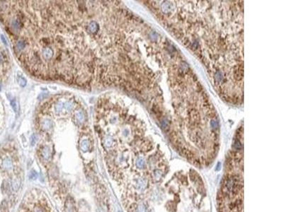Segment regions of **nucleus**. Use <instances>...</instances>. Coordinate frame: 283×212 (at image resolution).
Here are the masks:
<instances>
[{"instance_id":"f257e3e1","label":"nucleus","mask_w":283,"mask_h":212,"mask_svg":"<svg viewBox=\"0 0 283 212\" xmlns=\"http://www.w3.org/2000/svg\"><path fill=\"white\" fill-rule=\"evenodd\" d=\"M6 31L20 62L38 79L81 87L124 85L125 54L118 7L99 28L91 23L92 1H9Z\"/></svg>"},{"instance_id":"f03ea898","label":"nucleus","mask_w":283,"mask_h":212,"mask_svg":"<svg viewBox=\"0 0 283 212\" xmlns=\"http://www.w3.org/2000/svg\"><path fill=\"white\" fill-rule=\"evenodd\" d=\"M227 172L218 194L219 212H243L244 165L242 161L228 160Z\"/></svg>"},{"instance_id":"7ed1b4c3","label":"nucleus","mask_w":283,"mask_h":212,"mask_svg":"<svg viewBox=\"0 0 283 212\" xmlns=\"http://www.w3.org/2000/svg\"><path fill=\"white\" fill-rule=\"evenodd\" d=\"M135 187L138 190H144L147 187V182L142 178H138L135 182Z\"/></svg>"},{"instance_id":"20e7f679","label":"nucleus","mask_w":283,"mask_h":212,"mask_svg":"<svg viewBox=\"0 0 283 212\" xmlns=\"http://www.w3.org/2000/svg\"><path fill=\"white\" fill-rule=\"evenodd\" d=\"M42 154H43V157L44 158V159L45 160H48V159L50 158V149L47 146L43 148V151H42Z\"/></svg>"},{"instance_id":"39448f33","label":"nucleus","mask_w":283,"mask_h":212,"mask_svg":"<svg viewBox=\"0 0 283 212\" xmlns=\"http://www.w3.org/2000/svg\"><path fill=\"white\" fill-rule=\"evenodd\" d=\"M136 166L140 169L145 168V161H144V159L142 158H137V161H136Z\"/></svg>"},{"instance_id":"423d86ee","label":"nucleus","mask_w":283,"mask_h":212,"mask_svg":"<svg viewBox=\"0 0 283 212\" xmlns=\"http://www.w3.org/2000/svg\"><path fill=\"white\" fill-rule=\"evenodd\" d=\"M81 149L83 151L86 152L89 150V142L87 140H83L81 143Z\"/></svg>"},{"instance_id":"0eeeda50","label":"nucleus","mask_w":283,"mask_h":212,"mask_svg":"<svg viewBox=\"0 0 283 212\" xmlns=\"http://www.w3.org/2000/svg\"><path fill=\"white\" fill-rule=\"evenodd\" d=\"M36 177H37V173H36L35 171H33V172L31 171V174H30V178H31V179L32 178H33V179H36Z\"/></svg>"},{"instance_id":"6e6552de","label":"nucleus","mask_w":283,"mask_h":212,"mask_svg":"<svg viewBox=\"0 0 283 212\" xmlns=\"http://www.w3.org/2000/svg\"><path fill=\"white\" fill-rule=\"evenodd\" d=\"M34 212H43V210L41 207H36L34 209Z\"/></svg>"},{"instance_id":"1a4fd4ad","label":"nucleus","mask_w":283,"mask_h":212,"mask_svg":"<svg viewBox=\"0 0 283 212\" xmlns=\"http://www.w3.org/2000/svg\"><path fill=\"white\" fill-rule=\"evenodd\" d=\"M1 40H3V42H4V44H6V40H5V38H4V36H1Z\"/></svg>"}]
</instances>
